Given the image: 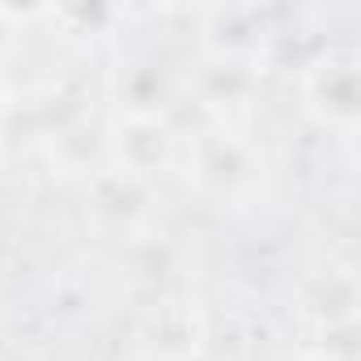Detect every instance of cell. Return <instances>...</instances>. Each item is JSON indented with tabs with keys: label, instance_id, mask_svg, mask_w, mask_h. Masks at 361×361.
I'll use <instances>...</instances> for the list:
<instances>
[{
	"label": "cell",
	"instance_id": "6",
	"mask_svg": "<svg viewBox=\"0 0 361 361\" xmlns=\"http://www.w3.org/2000/svg\"><path fill=\"white\" fill-rule=\"evenodd\" d=\"M293 361H323V357H293Z\"/></svg>",
	"mask_w": 361,
	"mask_h": 361
},
{
	"label": "cell",
	"instance_id": "4",
	"mask_svg": "<svg viewBox=\"0 0 361 361\" xmlns=\"http://www.w3.org/2000/svg\"><path fill=\"white\" fill-rule=\"evenodd\" d=\"M196 90L209 106H230L238 102L247 90H251V60H230V56H209L200 77H196Z\"/></svg>",
	"mask_w": 361,
	"mask_h": 361
},
{
	"label": "cell",
	"instance_id": "3",
	"mask_svg": "<svg viewBox=\"0 0 361 361\" xmlns=\"http://www.w3.org/2000/svg\"><path fill=\"white\" fill-rule=\"evenodd\" d=\"M111 149H115V170L149 183V174H157L174 157V136L161 115H123L111 128Z\"/></svg>",
	"mask_w": 361,
	"mask_h": 361
},
{
	"label": "cell",
	"instance_id": "1",
	"mask_svg": "<svg viewBox=\"0 0 361 361\" xmlns=\"http://www.w3.org/2000/svg\"><path fill=\"white\" fill-rule=\"evenodd\" d=\"M188 170L200 192L217 200H247L264 183V153L243 132L217 123L196 132V140L188 145Z\"/></svg>",
	"mask_w": 361,
	"mask_h": 361
},
{
	"label": "cell",
	"instance_id": "5",
	"mask_svg": "<svg viewBox=\"0 0 361 361\" xmlns=\"http://www.w3.org/2000/svg\"><path fill=\"white\" fill-rule=\"evenodd\" d=\"M13 18H18V13H13V9H0V51H5V47H9V43H13V26H9V22H13Z\"/></svg>",
	"mask_w": 361,
	"mask_h": 361
},
{
	"label": "cell",
	"instance_id": "2",
	"mask_svg": "<svg viewBox=\"0 0 361 361\" xmlns=\"http://www.w3.org/2000/svg\"><path fill=\"white\" fill-rule=\"evenodd\" d=\"M361 60L353 47H331L314 56L302 73V106L319 128H331L340 136L357 132L361 115Z\"/></svg>",
	"mask_w": 361,
	"mask_h": 361
}]
</instances>
